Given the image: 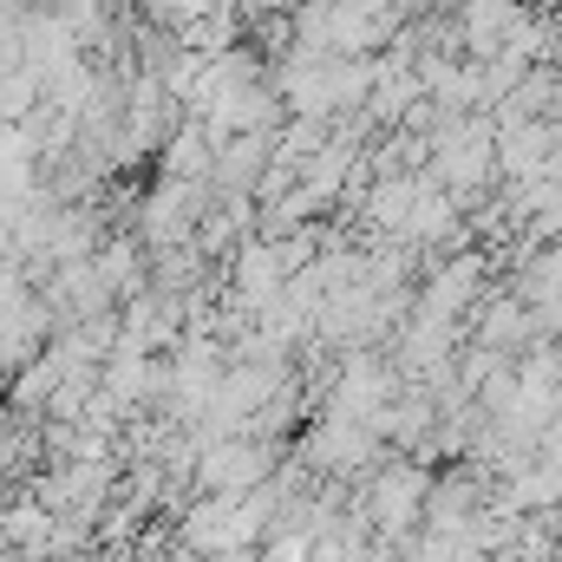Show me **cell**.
Here are the masks:
<instances>
[]
</instances>
